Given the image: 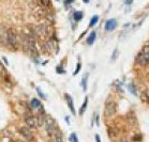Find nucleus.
<instances>
[{
	"label": "nucleus",
	"mask_w": 149,
	"mask_h": 142,
	"mask_svg": "<svg viewBox=\"0 0 149 142\" xmlns=\"http://www.w3.org/2000/svg\"><path fill=\"white\" fill-rule=\"evenodd\" d=\"M116 112V104L112 98H109L105 103V109H104V115L106 118H111L115 114Z\"/></svg>",
	"instance_id": "f257e3e1"
},
{
	"label": "nucleus",
	"mask_w": 149,
	"mask_h": 142,
	"mask_svg": "<svg viewBox=\"0 0 149 142\" xmlns=\"http://www.w3.org/2000/svg\"><path fill=\"white\" fill-rule=\"evenodd\" d=\"M148 61H149V52H148V46L144 47L141 52L137 54L136 57V62L139 63V65H147L148 64Z\"/></svg>",
	"instance_id": "f03ea898"
},
{
	"label": "nucleus",
	"mask_w": 149,
	"mask_h": 142,
	"mask_svg": "<svg viewBox=\"0 0 149 142\" xmlns=\"http://www.w3.org/2000/svg\"><path fill=\"white\" fill-rule=\"evenodd\" d=\"M44 124H45L46 132H47L49 135H53V134L57 130V126H56V123H55L54 119L51 118L49 115L44 116Z\"/></svg>",
	"instance_id": "7ed1b4c3"
},
{
	"label": "nucleus",
	"mask_w": 149,
	"mask_h": 142,
	"mask_svg": "<svg viewBox=\"0 0 149 142\" xmlns=\"http://www.w3.org/2000/svg\"><path fill=\"white\" fill-rule=\"evenodd\" d=\"M26 123H27V125L31 128H37L38 126V120H37V116H32V115H29L26 118Z\"/></svg>",
	"instance_id": "20e7f679"
},
{
	"label": "nucleus",
	"mask_w": 149,
	"mask_h": 142,
	"mask_svg": "<svg viewBox=\"0 0 149 142\" xmlns=\"http://www.w3.org/2000/svg\"><path fill=\"white\" fill-rule=\"evenodd\" d=\"M19 132H20V135L23 136L26 140H28V141H30L31 139H32L31 130L28 128V127H22V128L19 129Z\"/></svg>",
	"instance_id": "39448f33"
},
{
	"label": "nucleus",
	"mask_w": 149,
	"mask_h": 142,
	"mask_svg": "<svg viewBox=\"0 0 149 142\" xmlns=\"http://www.w3.org/2000/svg\"><path fill=\"white\" fill-rule=\"evenodd\" d=\"M8 43L12 45V46L16 44V34H15L14 30H12V29L8 31Z\"/></svg>",
	"instance_id": "423d86ee"
},
{
	"label": "nucleus",
	"mask_w": 149,
	"mask_h": 142,
	"mask_svg": "<svg viewBox=\"0 0 149 142\" xmlns=\"http://www.w3.org/2000/svg\"><path fill=\"white\" fill-rule=\"evenodd\" d=\"M116 27H117V21H116V19H109L105 23V30L113 31Z\"/></svg>",
	"instance_id": "0eeeda50"
},
{
	"label": "nucleus",
	"mask_w": 149,
	"mask_h": 142,
	"mask_svg": "<svg viewBox=\"0 0 149 142\" xmlns=\"http://www.w3.org/2000/svg\"><path fill=\"white\" fill-rule=\"evenodd\" d=\"M65 101H67V104H68L69 108L71 110V112L73 114H75V109H74V103H73V98L71 97L70 94H65Z\"/></svg>",
	"instance_id": "6e6552de"
},
{
	"label": "nucleus",
	"mask_w": 149,
	"mask_h": 142,
	"mask_svg": "<svg viewBox=\"0 0 149 142\" xmlns=\"http://www.w3.org/2000/svg\"><path fill=\"white\" fill-rule=\"evenodd\" d=\"M54 135V137H55V141L56 142H63V138H62V135L60 134V132L59 130H56V132L53 134Z\"/></svg>",
	"instance_id": "1a4fd4ad"
},
{
	"label": "nucleus",
	"mask_w": 149,
	"mask_h": 142,
	"mask_svg": "<svg viewBox=\"0 0 149 142\" xmlns=\"http://www.w3.org/2000/svg\"><path fill=\"white\" fill-rule=\"evenodd\" d=\"M95 37H97V33H95V31H93V32H91V33H90V35L88 37V39H87V44H88V45L93 44V42L95 41Z\"/></svg>",
	"instance_id": "9d476101"
},
{
	"label": "nucleus",
	"mask_w": 149,
	"mask_h": 142,
	"mask_svg": "<svg viewBox=\"0 0 149 142\" xmlns=\"http://www.w3.org/2000/svg\"><path fill=\"white\" fill-rule=\"evenodd\" d=\"M31 107L34 109H37V108H40L41 107V103L39 99H36V98H33L32 101H31Z\"/></svg>",
	"instance_id": "9b49d317"
},
{
	"label": "nucleus",
	"mask_w": 149,
	"mask_h": 142,
	"mask_svg": "<svg viewBox=\"0 0 149 142\" xmlns=\"http://www.w3.org/2000/svg\"><path fill=\"white\" fill-rule=\"evenodd\" d=\"M87 103H88V98L86 97V98H85V103L83 104L81 110H79V115H83V114H84V111L86 110V107H87Z\"/></svg>",
	"instance_id": "f8f14e48"
},
{
	"label": "nucleus",
	"mask_w": 149,
	"mask_h": 142,
	"mask_svg": "<svg viewBox=\"0 0 149 142\" xmlns=\"http://www.w3.org/2000/svg\"><path fill=\"white\" fill-rule=\"evenodd\" d=\"M81 18H83V13H81V12H75L74 19L76 20V21H78V20H81Z\"/></svg>",
	"instance_id": "ddd939ff"
},
{
	"label": "nucleus",
	"mask_w": 149,
	"mask_h": 142,
	"mask_svg": "<svg viewBox=\"0 0 149 142\" xmlns=\"http://www.w3.org/2000/svg\"><path fill=\"white\" fill-rule=\"evenodd\" d=\"M99 20V17L98 16H93L91 18V20H90V24H89V27H92V26H95L97 23H98Z\"/></svg>",
	"instance_id": "4468645a"
},
{
	"label": "nucleus",
	"mask_w": 149,
	"mask_h": 142,
	"mask_svg": "<svg viewBox=\"0 0 149 142\" xmlns=\"http://www.w3.org/2000/svg\"><path fill=\"white\" fill-rule=\"evenodd\" d=\"M128 89H129L130 92H131L132 94L136 95V89H135V87H134V85H133V83H130V85H128Z\"/></svg>",
	"instance_id": "2eb2a0df"
},
{
	"label": "nucleus",
	"mask_w": 149,
	"mask_h": 142,
	"mask_svg": "<svg viewBox=\"0 0 149 142\" xmlns=\"http://www.w3.org/2000/svg\"><path fill=\"white\" fill-rule=\"evenodd\" d=\"M70 141L71 142H78V139L76 137V134L75 132H72L71 136H70Z\"/></svg>",
	"instance_id": "dca6fc26"
},
{
	"label": "nucleus",
	"mask_w": 149,
	"mask_h": 142,
	"mask_svg": "<svg viewBox=\"0 0 149 142\" xmlns=\"http://www.w3.org/2000/svg\"><path fill=\"white\" fill-rule=\"evenodd\" d=\"M37 120H38V125L44 124V116L43 115H39V118H37Z\"/></svg>",
	"instance_id": "f3484780"
},
{
	"label": "nucleus",
	"mask_w": 149,
	"mask_h": 142,
	"mask_svg": "<svg viewBox=\"0 0 149 142\" xmlns=\"http://www.w3.org/2000/svg\"><path fill=\"white\" fill-rule=\"evenodd\" d=\"M87 78H88V75H86L83 79V89H84V91H86V89H87Z\"/></svg>",
	"instance_id": "a211bd4d"
},
{
	"label": "nucleus",
	"mask_w": 149,
	"mask_h": 142,
	"mask_svg": "<svg viewBox=\"0 0 149 142\" xmlns=\"http://www.w3.org/2000/svg\"><path fill=\"white\" fill-rule=\"evenodd\" d=\"M41 3L44 7H49L51 6V0H41Z\"/></svg>",
	"instance_id": "6ab92c4d"
},
{
	"label": "nucleus",
	"mask_w": 149,
	"mask_h": 142,
	"mask_svg": "<svg viewBox=\"0 0 149 142\" xmlns=\"http://www.w3.org/2000/svg\"><path fill=\"white\" fill-rule=\"evenodd\" d=\"M37 90H38V93H39V95H40V96H42V97H43V98H44V99H45V98H46V96H45V95L43 94V93H42V92H41V90H40V89H39V88H37Z\"/></svg>",
	"instance_id": "aec40b11"
},
{
	"label": "nucleus",
	"mask_w": 149,
	"mask_h": 142,
	"mask_svg": "<svg viewBox=\"0 0 149 142\" xmlns=\"http://www.w3.org/2000/svg\"><path fill=\"white\" fill-rule=\"evenodd\" d=\"M3 72V68H2V65L0 64V76H1V73Z\"/></svg>",
	"instance_id": "412c9836"
},
{
	"label": "nucleus",
	"mask_w": 149,
	"mask_h": 142,
	"mask_svg": "<svg viewBox=\"0 0 149 142\" xmlns=\"http://www.w3.org/2000/svg\"><path fill=\"white\" fill-rule=\"evenodd\" d=\"M95 139H97V142H101V141H100V138H99V136H95Z\"/></svg>",
	"instance_id": "4be33fe9"
},
{
	"label": "nucleus",
	"mask_w": 149,
	"mask_h": 142,
	"mask_svg": "<svg viewBox=\"0 0 149 142\" xmlns=\"http://www.w3.org/2000/svg\"><path fill=\"white\" fill-rule=\"evenodd\" d=\"M67 1H68L69 3H70V2H73V1H74V0H67Z\"/></svg>",
	"instance_id": "5701e85b"
},
{
	"label": "nucleus",
	"mask_w": 149,
	"mask_h": 142,
	"mask_svg": "<svg viewBox=\"0 0 149 142\" xmlns=\"http://www.w3.org/2000/svg\"><path fill=\"white\" fill-rule=\"evenodd\" d=\"M84 1H85V2H88V0H84Z\"/></svg>",
	"instance_id": "b1692460"
}]
</instances>
